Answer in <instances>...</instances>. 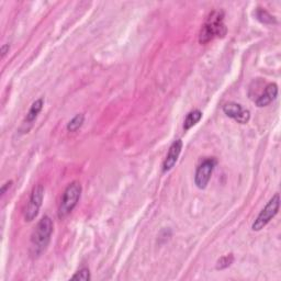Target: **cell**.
<instances>
[{"mask_svg": "<svg viewBox=\"0 0 281 281\" xmlns=\"http://www.w3.org/2000/svg\"><path fill=\"white\" fill-rule=\"evenodd\" d=\"M53 233V221L48 215L43 217L37 223L35 230L31 236V244H30V253L32 257L36 258L41 256L45 249L48 248L51 236Z\"/></svg>", "mask_w": 281, "mask_h": 281, "instance_id": "6da1fadb", "label": "cell"}, {"mask_svg": "<svg viewBox=\"0 0 281 281\" xmlns=\"http://www.w3.org/2000/svg\"><path fill=\"white\" fill-rule=\"evenodd\" d=\"M226 31L223 11H213L209 14L207 21L200 30L199 42L201 44H207L215 37H223Z\"/></svg>", "mask_w": 281, "mask_h": 281, "instance_id": "7a4b0ae2", "label": "cell"}, {"mask_svg": "<svg viewBox=\"0 0 281 281\" xmlns=\"http://www.w3.org/2000/svg\"><path fill=\"white\" fill-rule=\"evenodd\" d=\"M81 190L82 188L79 181H73L66 187L58 207V218H66L75 209L80 199Z\"/></svg>", "mask_w": 281, "mask_h": 281, "instance_id": "3957f363", "label": "cell"}, {"mask_svg": "<svg viewBox=\"0 0 281 281\" xmlns=\"http://www.w3.org/2000/svg\"><path fill=\"white\" fill-rule=\"evenodd\" d=\"M279 208H280V196L279 193H276L269 200V202L266 204V207L261 211V213L256 218V220L252 225V230L255 232L263 230L264 227L278 214Z\"/></svg>", "mask_w": 281, "mask_h": 281, "instance_id": "277c9868", "label": "cell"}, {"mask_svg": "<svg viewBox=\"0 0 281 281\" xmlns=\"http://www.w3.org/2000/svg\"><path fill=\"white\" fill-rule=\"evenodd\" d=\"M44 198V188L42 185H37L33 188V190L30 196L29 202L25 211V220L27 222H32L37 217L42 207V202Z\"/></svg>", "mask_w": 281, "mask_h": 281, "instance_id": "5b68a950", "label": "cell"}, {"mask_svg": "<svg viewBox=\"0 0 281 281\" xmlns=\"http://www.w3.org/2000/svg\"><path fill=\"white\" fill-rule=\"evenodd\" d=\"M215 165H217V161L214 158H208V159H204V161L199 165L198 168H197L196 176H194V184L199 189L207 188Z\"/></svg>", "mask_w": 281, "mask_h": 281, "instance_id": "8992f818", "label": "cell"}, {"mask_svg": "<svg viewBox=\"0 0 281 281\" xmlns=\"http://www.w3.org/2000/svg\"><path fill=\"white\" fill-rule=\"evenodd\" d=\"M225 115L241 124H246L250 119V112L236 102H227L223 105Z\"/></svg>", "mask_w": 281, "mask_h": 281, "instance_id": "52a82bcc", "label": "cell"}, {"mask_svg": "<svg viewBox=\"0 0 281 281\" xmlns=\"http://www.w3.org/2000/svg\"><path fill=\"white\" fill-rule=\"evenodd\" d=\"M182 149V141L181 140H176L174 141V143L171 144V146L169 147L168 154H167L164 164H163V171H169L172 167L176 165L179 155L181 153Z\"/></svg>", "mask_w": 281, "mask_h": 281, "instance_id": "ba28073f", "label": "cell"}, {"mask_svg": "<svg viewBox=\"0 0 281 281\" xmlns=\"http://www.w3.org/2000/svg\"><path fill=\"white\" fill-rule=\"evenodd\" d=\"M278 96V86L275 82H271L266 86L264 94L257 98L256 105L257 107H266L276 99Z\"/></svg>", "mask_w": 281, "mask_h": 281, "instance_id": "9c48e42d", "label": "cell"}, {"mask_svg": "<svg viewBox=\"0 0 281 281\" xmlns=\"http://www.w3.org/2000/svg\"><path fill=\"white\" fill-rule=\"evenodd\" d=\"M43 104H44V100L43 98H40V99L35 100L31 108H30L29 112L27 113V118H26V124H31L33 121L37 118V116H39V113L42 111V108H43Z\"/></svg>", "mask_w": 281, "mask_h": 281, "instance_id": "30bf717a", "label": "cell"}, {"mask_svg": "<svg viewBox=\"0 0 281 281\" xmlns=\"http://www.w3.org/2000/svg\"><path fill=\"white\" fill-rule=\"evenodd\" d=\"M202 119V112L200 110H192L187 115L184 123L185 131L190 130L192 126H194L199 121Z\"/></svg>", "mask_w": 281, "mask_h": 281, "instance_id": "8fae6325", "label": "cell"}, {"mask_svg": "<svg viewBox=\"0 0 281 281\" xmlns=\"http://www.w3.org/2000/svg\"><path fill=\"white\" fill-rule=\"evenodd\" d=\"M83 121H85V116H83L82 113H79V115L75 116L67 124L68 132H76L77 130H79L81 125L83 124Z\"/></svg>", "mask_w": 281, "mask_h": 281, "instance_id": "7c38bea8", "label": "cell"}, {"mask_svg": "<svg viewBox=\"0 0 281 281\" xmlns=\"http://www.w3.org/2000/svg\"><path fill=\"white\" fill-rule=\"evenodd\" d=\"M256 17L258 20L262 21L263 24H267V25L277 24V20L275 19V17H272L268 11H266L262 8H258V10L256 11Z\"/></svg>", "mask_w": 281, "mask_h": 281, "instance_id": "4fadbf2b", "label": "cell"}, {"mask_svg": "<svg viewBox=\"0 0 281 281\" xmlns=\"http://www.w3.org/2000/svg\"><path fill=\"white\" fill-rule=\"evenodd\" d=\"M233 262H234L233 254L223 256V257H221L218 261V263H217V269L218 270H222V269H225L227 267H230V266L233 264Z\"/></svg>", "mask_w": 281, "mask_h": 281, "instance_id": "5bb4252c", "label": "cell"}, {"mask_svg": "<svg viewBox=\"0 0 281 281\" xmlns=\"http://www.w3.org/2000/svg\"><path fill=\"white\" fill-rule=\"evenodd\" d=\"M72 280H83V281L90 280V270L88 268L80 269L72 277Z\"/></svg>", "mask_w": 281, "mask_h": 281, "instance_id": "9a60e30c", "label": "cell"}, {"mask_svg": "<svg viewBox=\"0 0 281 281\" xmlns=\"http://www.w3.org/2000/svg\"><path fill=\"white\" fill-rule=\"evenodd\" d=\"M9 49H10L9 44H4V45H3L2 50H0V52H2V57H3V58L6 56L7 53H9Z\"/></svg>", "mask_w": 281, "mask_h": 281, "instance_id": "2e32d148", "label": "cell"}, {"mask_svg": "<svg viewBox=\"0 0 281 281\" xmlns=\"http://www.w3.org/2000/svg\"><path fill=\"white\" fill-rule=\"evenodd\" d=\"M11 185H12V181H11V180L8 181V182H6V184L2 187V191H0V193H2V196H5V193H6V191H7V189L10 188Z\"/></svg>", "mask_w": 281, "mask_h": 281, "instance_id": "e0dca14e", "label": "cell"}]
</instances>
